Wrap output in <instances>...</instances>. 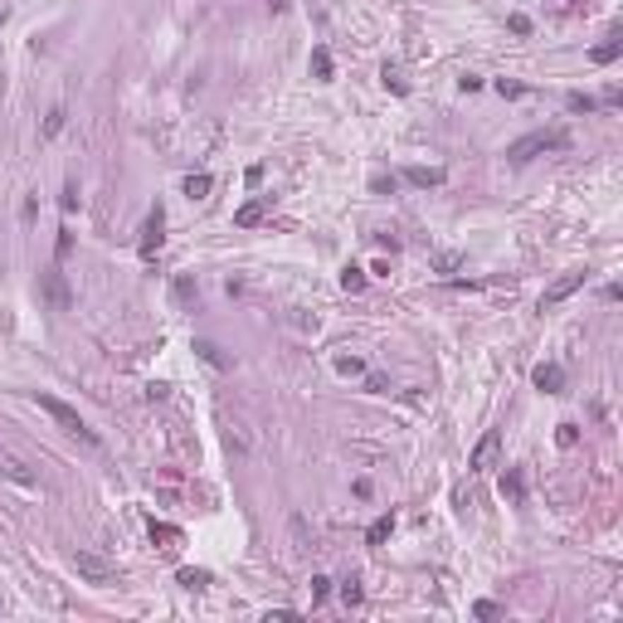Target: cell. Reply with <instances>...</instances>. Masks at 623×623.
I'll return each instance as SVG.
<instances>
[{"instance_id": "1", "label": "cell", "mask_w": 623, "mask_h": 623, "mask_svg": "<svg viewBox=\"0 0 623 623\" xmlns=\"http://www.w3.org/2000/svg\"><path fill=\"white\" fill-rule=\"evenodd\" d=\"M560 146H570V132H565V127H540V132L516 136V141L506 146V156L521 166V161H531V156H540V151H560Z\"/></svg>"}, {"instance_id": "2", "label": "cell", "mask_w": 623, "mask_h": 623, "mask_svg": "<svg viewBox=\"0 0 623 623\" xmlns=\"http://www.w3.org/2000/svg\"><path fill=\"white\" fill-rule=\"evenodd\" d=\"M35 404H40V409L54 419L64 433H74V438H83L88 448H98V433H93L83 419H78V409H69V404H64V400H54V395H35Z\"/></svg>"}, {"instance_id": "3", "label": "cell", "mask_w": 623, "mask_h": 623, "mask_svg": "<svg viewBox=\"0 0 623 623\" xmlns=\"http://www.w3.org/2000/svg\"><path fill=\"white\" fill-rule=\"evenodd\" d=\"M83 580H93V584H112L117 580V565L112 560H103V555H93V550H74V560H69Z\"/></svg>"}, {"instance_id": "4", "label": "cell", "mask_w": 623, "mask_h": 623, "mask_svg": "<svg viewBox=\"0 0 623 623\" xmlns=\"http://www.w3.org/2000/svg\"><path fill=\"white\" fill-rule=\"evenodd\" d=\"M161 239H166V209L151 205V214H146V224H141V258H156V249H161Z\"/></svg>"}, {"instance_id": "5", "label": "cell", "mask_w": 623, "mask_h": 623, "mask_svg": "<svg viewBox=\"0 0 623 623\" xmlns=\"http://www.w3.org/2000/svg\"><path fill=\"white\" fill-rule=\"evenodd\" d=\"M584 278H589V273H565V278H555V283L545 288V297H540V312H545V307H560L565 297H575V292L584 288Z\"/></svg>"}, {"instance_id": "6", "label": "cell", "mask_w": 623, "mask_h": 623, "mask_svg": "<svg viewBox=\"0 0 623 623\" xmlns=\"http://www.w3.org/2000/svg\"><path fill=\"white\" fill-rule=\"evenodd\" d=\"M497 448H501V433H497V429H487V433L477 438L472 458H467V472H487V467H492V458H497Z\"/></svg>"}, {"instance_id": "7", "label": "cell", "mask_w": 623, "mask_h": 623, "mask_svg": "<svg viewBox=\"0 0 623 623\" xmlns=\"http://www.w3.org/2000/svg\"><path fill=\"white\" fill-rule=\"evenodd\" d=\"M44 297H49L54 312H69V283H64V273H49V278H44Z\"/></svg>"}, {"instance_id": "8", "label": "cell", "mask_w": 623, "mask_h": 623, "mask_svg": "<svg viewBox=\"0 0 623 623\" xmlns=\"http://www.w3.org/2000/svg\"><path fill=\"white\" fill-rule=\"evenodd\" d=\"M531 380H536V390H545V395H560V390H565V371H560V366H536Z\"/></svg>"}, {"instance_id": "9", "label": "cell", "mask_w": 623, "mask_h": 623, "mask_svg": "<svg viewBox=\"0 0 623 623\" xmlns=\"http://www.w3.org/2000/svg\"><path fill=\"white\" fill-rule=\"evenodd\" d=\"M404 180H409V185H419V190H429V185H443L448 175H443L438 166H414L409 175H404Z\"/></svg>"}, {"instance_id": "10", "label": "cell", "mask_w": 623, "mask_h": 623, "mask_svg": "<svg viewBox=\"0 0 623 623\" xmlns=\"http://www.w3.org/2000/svg\"><path fill=\"white\" fill-rule=\"evenodd\" d=\"M619 54H623V40H619V35H609L604 44H594V49H589V59H594V64H614Z\"/></svg>"}, {"instance_id": "11", "label": "cell", "mask_w": 623, "mask_h": 623, "mask_svg": "<svg viewBox=\"0 0 623 623\" xmlns=\"http://www.w3.org/2000/svg\"><path fill=\"white\" fill-rule=\"evenodd\" d=\"M501 497H511V501H521L526 497V477L511 467V472H501Z\"/></svg>"}, {"instance_id": "12", "label": "cell", "mask_w": 623, "mask_h": 623, "mask_svg": "<svg viewBox=\"0 0 623 623\" xmlns=\"http://www.w3.org/2000/svg\"><path fill=\"white\" fill-rule=\"evenodd\" d=\"M258 219H263V200H249V205L234 209V224H239V229H253Z\"/></svg>"}, {"instance_id": "13", "label": "cell", "mask_w": 623, "mask_h": 623, "mask_svg": "<svg viewBox=\"0 0 623 623\" xmlns=\"http://www.w3.org/2000/svg\"><path fill=\"white\" fill-rule=\"evenodd\" d=\"M209 185H214V180H209L205 170H200V175H185V195H190V200H205Z\"/></svg>"}, {"instance_id": "14", "label": "cell", "mask_w": 623, "mask_h": 623, "mask_svg": "<svg viewBox=\"0 0 623 623\" xmlns=\"http://www.w3.org/2000/svg\"><path fill=\"white\" fill-rule=\"evenodd\" d=\"M195 351H200V361H205V366H214V371H224V366H229V361L219 356V346H214V341H195Z\"/></svg>"}, {"instance_id": "15", "label": "cell", "mask_w": 623, "mask_h": 623, "mask_svg": "<svg viewBox=\"0 0 623 623\" xmlns=\"http://www.w3.org/2000/svg\"><path fill=\"white\" fill-rule=\"evenodd\" d=\"M341 288H346V292H361V288H366V268L346 263V273H341Z\"/></svg>"}, {"instance_id": "16", "label": "cell", "mask_w": 623, "mask_h": 623, "mask_svg": "<svg viewBox=\"0 0 623 623\" xmlns=\"http://www.w3.org/2000/svg\"><path fill=\"white\" fill-rule=\"evenodd\" d=\"M312 74H317L322 83L332 78V54H327V49H312Z\"/></svg>"}, {"instance_id": "17", "label": "cell", "mask_w": 623, "mask_h": 623, "mask_svg": "<svg viewBox=\"0 0 623 623\" xmlns=\"http://www.w3.org/2000/svg\"><path fill=\"white\" fill-rule=\"evenodd\" d=\"M151 540H166V550H175L180 531H175V526H166V521H151Z\"/></svg>"}, {"instance_id": "18", "label": "cell", "mask_w": 623, "mask_h": 623, "mask_svg": "<svg viewBox=\"0 0 623 623\" xmlns=\"http://www.w3.org/2000/svg\"><path fill=\"white\" fill-rule=\"evenodd\" d=\"M390 531H395V521H390V516H380L371 531H366V540H371V545H380V540H390Z\"/></svg>"}, {"instance_id": "19", "label": "cell", "mask_w": 623, "mask_h": 623, "mask_svg": "<svg viewBox=\"0 0 623 623\" xmlns=\"http://www.w3.org/2000/svg\"><path fill=\"white\" fill-rule=\"evenodd\" d=\"M180 584H185V589H205L209 575H205V570H180Z\"/></svg>"}, {"instance_id": "20", "label": "cell", "mask_w": 623, "mask_h": 623, "mask_svg": "<svg viewBox=\"0 0 623 623\" xmlns=\"http://www.w3.org/2000/svg\"><path fill=\"white\" fill-rule=\"evenodd\" d=\"M599 103L589 98V93H570V112H594Z\"/></svg>"}, {"instance_id": "21", "label": "cell", "mask_w": 623, "mask_h": 623, "mask_svg": "<svg viewBox=\"0 0 623 623\" xmlns=\"http://www.w3.org/2000/svg\"><path fill=\"white\" fill-rule=\"evenodd\" d=\"M472 614H477V619H497L501 609L492 604V599H477V604H472Z\"/></svg>"}, {"instance_id": "22", "label": "cell", "mask_w": 623, "mask_h": 623, "mask_svg": "<svg viewBox=\"0 0 623 623\" xmlns=\"http://www.w3.org/2000/svg\"><path fill=\"white\" fill-rule=\"evenodd\" d=\"M385 88H395V93H404V74H400V69H390V64H385Z\"/></svg>"}, {"instance_id": "23", "label": "cell", "mask_w": 623, "mask_h": 623, "mask_svg": "<svg viewBox=\"0 0 623 623\" xmlns=\"http://www.w3.org/2000/svg\"><path fill=\"white\" fill-rule=\"evenodd\" d=\"M59 127H64V107H54V112H49V122H44V136H59Z\"/></svg>"}, {"instance_id": "24", "label": "cell", "mask_w": 623, "mask_h": 623, "mask_svg": "<svg viewBox=\"0 0 623 623\" xmlns=\"http://www.w3.org/2000/svg\"><path fill=\"white\" fill-rule=\"evenodd\" d=\"M327 589H332V580H327V575H317V580H312V604H322V599H327Z\"/></svg>"}, {"instance_id": "25", "label": "cell", "mask_w": 623, "mask_h": 623, "mask_svg": "<svg viewBox=\"0 0 623 623\" xmlns=\"http://www.w3.org/2000/svg\"><path fill=\"white\" fill-rule=\"evenodd\" d=\"M555 438H560V448H570V443L580 438V429H575V424H560V433H555Z\"/></svg>"}, {"instance_id": "26", "label": "cell", "mask_w": 623, "mask_h": 623, "mask_svg": "<svg viewBox=\"0 0 623 623\" xmlns=\"http://www.w3.org/2000/svg\"><path fill=\"white\" fill-rule=\"evenodd\" d=\"M341 599H346V604H361V584H356V580L341 584Z\"/></svg>"}, {"instance_id": "27", "label": "cell", "mask_w": 623, "mask_h": 623, "mask_svg": "<svg viewBox=\"0 0 623 623\" xmlns=\"http://www.w3.org/2000/svg\"><path fill=\"white\" fill-rule=\"evenodd\" d=\"M458 263H462V258H458V253H438V273H453Z\"/></svg>"}, {"instance_id": "28", "label": "cell", "mask_w": 623, "mask_h": 623, "mask_svg": "<svg viewBox=\"0 0 623 623\" xmlns=\"http://www.w3.org/2000/svg\"><path fill=\"white\" fill-rule=\"evenodd\" d=\"M175 297H180V302H190V297H195V283H190V278H180V283H175Z\"/></svg>"}, {"instance_id": "29", "label": "cell", "mask_w": 623, "mask_h": 623, "mask_svg": "<svg viewBox=\"0 0 623 623\" xmlns=\"http://www.w3.org/2000/svg\"><path fill=\"white\" fill-rule=\"evenodd\" d=\"M497 93H501V98H521L526 88H521V83H506V78H501V83H497Z\"/></svg>"}, {"instance_id": "30", "label": "cell", "mask_w": 623, "mask_h": 623, "mask_svg": "<svg viewBox=\"0 0 623 623\" xmlns=\"http://www.w3.org/2000/svg\"><path fill=\"white\" fill-rule=\"evenodd\" d=\"M64 209H69V214L78 209V185H69V190H64Z\"/></svg>"}, {"instance_id": "31", "label": "cell", "mask_w": 623, "mask_h": 623, "mask_svg": "<svg viewBox=\"0 0 623 623\" xmlns=\"http://www.w3.org/2000/svg\"><path fill=\"white\" fill-rule=\"evenodd\" d=\"M0 20H5V15H0Z\"/></svg>"}]
</instances>
